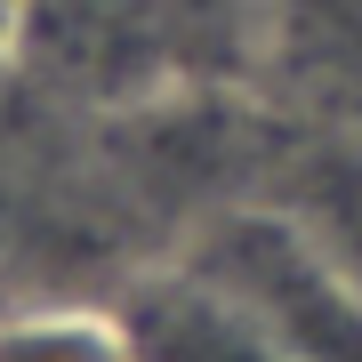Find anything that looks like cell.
<instances>
[{
    "label": "cell",
    "instance_id": "1",
    "mask_svg": "<svg viewBox=\"0 0 362 362\" xmlns=\"http://www.w3.org/2000/svg\"><path fill=\"white\" fill-rule=\"evenodd\" d=\"M177 266L250 306L290 362H362V282L282 202L250 194L209 209L202 226L177 233Z\"/></svg>",
    "mask_w": 362,
    "mask_h": 362
},
{
    "label": "cell",
    "instance_id": "4",
    "mask_svg": "<svg viewBox=\"0 0 362 362\" xmlns=\"http://www.w3.org/2000/svg\"><path fill=\"white\" fill-rule=\"evenodd\" d=\"M0 362H137L121 306H25L0 314Z\"/></svg>",
    "mask_w": 362,
    "mask_h": 362
},
{
    "label": "cell",
    "instance_id": "5",
    "mask_svg": "<svg viewBox=\"0 0 362 362\" xmlns=\"http://www.w3.org/2000/svg\"><path fill=\"white\" fill-rule=\"evenodd\" d=\"M25 8L33 0H0V57H16V40H25Z\"/></svg>",
    "mask_w": 362,
    "mask_h": 362
},
{
    "label": "cell",
    "instance_id": "3",
    "mask_svg": "<svg viewBox=\"0 0 362 362\" xmlns=\"http://www.w3.org/2000/svg\"><path fill=\"white\" fill-rule=\"evenodd\" d=\"M113 306H121V330H129L137 362H290L258 314L233 306L218 282H202L177 258L137 274Z\"/></svg>",
    "mask_w": 362,
    "mask_h": 362
},
{
    "label": "cell",
    "instance_id": "2",
    "mask_svg": "<svg viewBox=\"0 0 362 362\" xmlns=\"http://www.w3.org/2000/svg\"><path fill=\"white\" fill-rule=\"evenodd\" d=\"M250 97L282 129L362 145V0H258Z\"/></svg>",
    "mask_w": 362,
    "mask_h": 362
}]
</instances>
